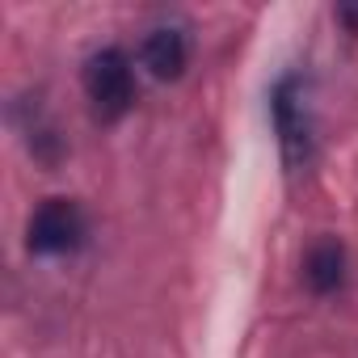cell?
Segmentation results:
<instances>
[{"mask_svg":"<svg viewBox=\"0 0 358 358\" xmlns=\"http://www.w3.org/2000/svg\"><path fill=\"white\" fill-rule=\"evenodd\" d=\"M308 80L299 68L282 72L270 89V127L278 135V152L287 173H303L316 156V135H312V114H308Z\"/></svg>","mask_w":358,"mask_h":358,"instance_id":"1","label":"cell"},{"mask_svg":"<svg viewBox=\"0 0 358 358\" xmlns=\"http://www.w3.org/2000/svg\"><path fill=\"white\" fill-rule=\"evenodd\" d=\"M85 97L101 122H118L135 106V68L122 47H101L85 64Z\"/></svg>","mask_w":358,"mask_h":358,"instance_id":"2","label":"cell"},{"mask_svg":"<svg viewBox=\"0 0 358 358\" xmlns=\"http://www.w3.org/2000/svg\"><path fill=\"white\" fill-rule=\"evenodd\" d=\"M85 211L72 199H47L34 207L30 224H26V249L38 257H59V253H76L85 245Z\"/></svg>","mask_w":358,"mask_h":358,"instance_id":"3","label":"cell"},{"mask_svg":"<svg viewBox=\"0 0 358 358\" xmlns=\"http://www.w3.org/2000/svg\"><path fill=\"white\" fill-rule=\"evenodd\" d=\"M139 55H143V68L156 80H177L190 64V38H186L182 26H156V30H148Z\"/></svg>","mask_w":358,"mask_h":358,"instance_id":"4","label":"cell"},{"mask_svg":"<svg viewBox=\"0 0 358 358\" xmlns=\"http://www.w3.org/2000/svg\"><path fill=\"white\" fill-rule=\"evenodd\" d=\"M303 282L316 295L341 291V282H345V249H341L337 236H324V241H316L308 249V257H303Z\"/></svg>","mask_w":358,"mask_h":358,"instance_id":"5","label":"cell"},{"mask_svg":"<svg viewBox=\"0 0 358 358\" xmlns=\"http://www.w3.org/2000/svg\"><path fill=\"white\" fill-rule=\"evenodd\" d=\"M337 22H341V26H350V30L358 34V9H350V5H341V9H337Z\"/></svg>","mask_w":358,"mask_h":358,"instance_id":"6","label":"cell"}]
</instances>
